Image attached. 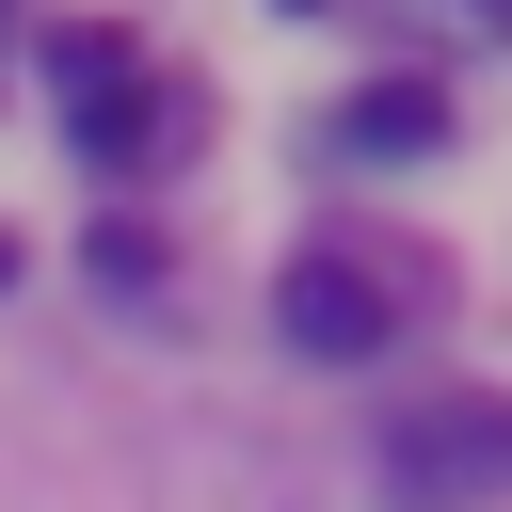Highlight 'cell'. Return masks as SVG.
Returning a JSON list of instances; mask_svg holds the SVG:
<instances>
[{
    "label": "cell",
    "instance_id": "1",
    "mask_svg": "<svg viewBox=\"0 0 512 512\" xmlns=\"http://www.w3.org/2000/svg\"><path fill=\"white\" fill-rule=\"evenodd\" d=\"M384 496H400V512H480V496H512V400H480V384L384 400Z\"/></svg>",
    "mask_w": 512,
    "mask_h": 512
},
{
    "label": "cell",
    "instance_id": "2",
    "mask_svg": "<svg viewBox=\"0 0 512 512\" xmlns=\"http://www.w3.org/2000/svg\"><path fill=\"white\" fill-rule=\"evenodd\" d=\"M272 320H288V352H320V368H384V336H400V288H384L368 256H288Z\"/></svg>",
    "mask_w": 512,
    "mask_h": 512
},
{
    "label": "cell",
    "instance_id": "3",
    "mask_svg": "<svg viewBox=\"0 0 512 512\" xmlns=\"http://www.w3.org/2000/svg\"><path fill=\"white\" fill-rule=\"evenodd\" d=\"M48 96H64V144H80V160H128L160 80H144V48H128V32H48Z\"/></svg>",
    "mask_w": 512,
    "mask_h": 512
},
{
    "label": "cell",
    "instance_id": "4",
    "mask_svg": "<svg viewBox=\"0 0 512 512\" xmlns=\"http://www.w3.org/2000/svg\"><path fill=\"white\" fill-rule=\"evenodd\" d=\"M336 144H352V160H432V144H448V96H432V80H368V96L336 112Z\"/></svg>",
    "mask_w": 512,
    "mask_h": 512
},
{
    "label": "cell",
    "instance_id": "5",
    "mask_svg": "<svg viewBox=\"0 0 512 512\" xmlns=\"http://www.w3.org/2000/svg\"><path fill=\"white\" fill-rule=\"evenodd\" d=\"M0 288H16V240H0Z\"/></svg>",
    "mask_w": 512,
    "mask_h": 512
}]
</instances>
